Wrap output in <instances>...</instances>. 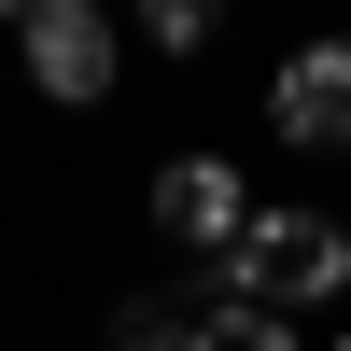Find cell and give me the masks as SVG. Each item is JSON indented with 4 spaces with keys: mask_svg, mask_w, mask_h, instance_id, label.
Here are the masks:
<instances>
[{
    "mask_svg": "<svg viewBox=\"0 0 351 351\" xmlns=\"http://www.w3.org/2000/svg\"><path fill=\"white\" fill-rule=\"evenodd\" d=\"M211 281H225V309H281V324H295V309L351 295V225L337 211H253Z\"/></svg>",
    "mask_w": 351,
    "mask_h": 351,
    "instance_id": "obj_1",
    "label": "cell"
},
{
    "mask_svg": "<svg viewBox=\"0 0 351 351\" xmlns=\"http://www.w3.org/2000/svg\"><path fill=\"white\" fill-rule=\"evenodd\" d=\"M14 56H28V84H43L56 112H99L112 71H127V43H112L99 0H28V14H14Z\"/></svg>",
    "mask_w": 351,
    "mask_h": 351,
    "instance_id": "obj_2",
    "label": "cell"
},
{
    "mask_svg": "<svg viewBox=\"0 0 351 351\" xmlns=\"http://www.w3.org/2000/svg\"><path fill=\"white\" fill-rule=\"evenodd\" d=\"M155 225H169L183 253H211V267H225L239 225H253V197H239V169H225V155H169V169H155Z\"/></svg>",
    "mask_w": 351,
    "mask_h": 351,
    "instance_id": "obj_3",
    "label": "cell"
},
{
    "mask_svg": "<svg viewBox=\"0 0 351 351\" xmlns=\"http://www.w3.org/2000/svg\"><path fill=\"white\" fill-rule=\"evenodd\" d=\"M267 112H281V141L337 155V141H351V43H295L281 84H267Z\"/></svg>",
    "mask_w": 351,
    "mask_h": 351,
    "instance_id": "obj_4",
    "label": "cell"
},
{
    "mask_svg": "<svg viewBox=\"0 0 351 351\" xmlns=\"http://www.w3.org/2000/svg\"><path fill=\"white\" fill-rule=\"evenodd\" d=\"M112 351H197V309L183 295H127L112 309Z\"/></svg>",
    "mask_w": 351,
    "mask_h": 351,
    "instance_id": "obj_5",
    "label": "cell"
},
{
    "mask_svg": "<svg viewBox=\"0 0 351 351\" xmlns=\"http://www.w3.org/2000/svg\"><path fill=\"white\" fill-rule=\"evenodd\" d=\"M197 351H309L281 309H197Z\"/></svg>",
    "mask_w": 351,
    "mask_h": 351,
    "instance_id": "obj_6",
    "label": "cell"
},
{
    "mask_svg": "<svg viewBox=\"0 0 351 351\" xmlns=\"http://www.w3.org/2000/svg\"><path fill=\"white\" fill-rule=\"evenodd\" d=\"M141 28H155L169 56H197V43H211V0H155V14H141Z\"/></svg>",
    "mask_w": 351,
    "mask_h": 351,
    "instance_id": "obj_7",
    "label": "cell"
},
{
    "mask_svg": "<svg viewBox=\"0 0 351 351\" xmlns=\"http://www.w3.org/2000/svg\"><path fill=\"white\" fill-rule=\"evenodd\" d=\"M337 351H351V337H337Z\"/></svg>",
    "mask_w": 351,
    "mask_h": 351,
    "instance_id": "obj_8",
    "label": "cell"
}]
</instances>
